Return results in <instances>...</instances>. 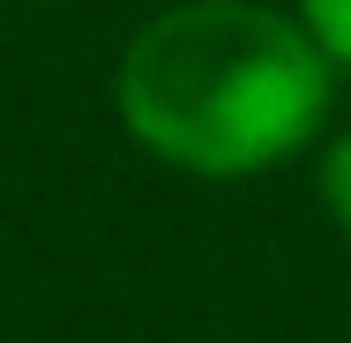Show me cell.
Returning <instances> with one entry per match:
<instances>
[{
  "mask_svg": "<svg viewBox=\"0 0 351 343\" xmlns=\"http://www.w3.org/2000/svg\"><path fill=\"white\" fill-rule=\"evenodd\" d=\"M120 120L180 172H269L329 112V53L277 8L187 0L135 30L112 75Z\"/></svg>",
  "mask_w": 351,
  "mask_h": 343,
  "instance_id": "6da1fadb",
  "label": "cell"
},
{
  "mask_svg": "<svg viewBox=\"0 0 351 343\" xmlns=\"http://www.w3.org/2000/svg\"><path fill=\"white\" fill-rule=\"evenodd\" d=\"M299 23H306V38H314L329 60L351 68V0H299Z\"/></svg>",
  "mask_w": 351,
  "mask_h": 343,
  "instance_id": "7a4b0ae2",
  "label": "cell"
},
{
  "mask_svg": "<svg viewBox=\"0 0 351 343\" xmlns=\"http://www.w3.org/2000/svg\"><path fill=\"white\" fill-rule=\"evenodd\" d=\"M322 202H329V216H337V231L351 239V135L322 157Z\"/></svg>",
  "mask_w": 351,
  "mask_h": 343,
  "instance_id": "3957f363",
  "label": "cell"
}]
</instances>
